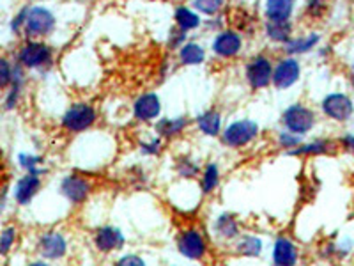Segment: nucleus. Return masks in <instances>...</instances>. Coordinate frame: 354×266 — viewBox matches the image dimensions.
Wrapping results in <instances>:
<instances>
[{"instance_id": "f257e3e1", "label": "nucleus", "mask_w": 354, "mask_h": 266, "mask_svg": "<svg viewBox=\"0 0 354 266\" xmlns=\"http://www.w3.org/2000/svg\"><path fill=\"white\" fill-rule=\"evenodd\" d=\"M55 53L41 39H27L17 53V62L24 69H46L53 64Z\"/></svg>"}, {"instance_id": "f03ea898", "label": "nucleus", "mask_w": 354, "mask_h": 266, "mask_svg": "<svg viewBox=\"0 0 354 266\" xmlns=\"http://www.w3.org/2000/svg\"><path fill=\"white\" fill-rule=\"evenodd\" d=\"M97 121L96 107L88 101H77L66 109L61 117V126L68 133H84L93 128Z\"/></svg>"}, {"instance_id": "7ed1b4c3", "label": "nucleus", "mask_w": 354, "mask_h": 266, "mask_svg": "<svg viewBox=\"0 0 354 266\" xmlns=\"http://www.w3.org/2000/svg\"><path fill=\"white\" fill-rule=\"evenodd\" d=\"M261 133V126L254 119H238L227 125L221 132V144L230 150H243L250 145Z\"/></svg>"}, {"instance_id": "20e7f679", "label": "nucleus", "mask_w": 354, "mask_h": 266, "mask_svg": "<svg viewBox=\"0 0 354 266\" xmlns=\"http://www.w3.org/2000/svg\"><path fill=\"white\" fill-rule=\"evenodd\" d=\"M57 27V18L48 8L44 6H30L27 9V18L21 33L27 36V39H43L50 36Z\"/></svg>"}, {"instance_id": "39448f33", "label": "nucleus", "mask_w": 354, "mask_h": 266, "mask_svg": "<svg viewBox=\"0 0 354 266\" xmlns=\"http://www.w3.org/2000/svg\"><path fill=\"white\" fill-rule=\"evenodd\" d=\"M274 62L270 55L257 53L245 64V80L252 91H264L273 85Z\"/></svg>"}, {"instance_id": "423d86ee", "label": "nucleus", "mask_w": 354, "mask_h": 266, "mask_svg": "<svg viewBox=\"0 0 354 266\" xmlns=\"http://www.w3.org/2000/svg\"><path fill=\"white\" fill-rule=\"evenodd\" d=\"M280 121H282L283 130H289L296 135L305 137L306 133L312 132L317 125V116L305 103H292V105L283 110Z\"/></svg>"}, {"instance_id": "0eeeda50", "label": "nucleus", "mask_w": 354, "mask_h": 266, "mask_svg": "<svg viewBox=\"0 0 354 266\" xmlns=\"http://www.w3.org/2000/svg\"><path fill=\"white\" fill-rule=\"evenodd\" d=\"M177 250L183 258L189 259V261H202L209 252V245L205 240L204 233L197 227H188L183 229L177 236Z\"/></svg>"}, {"instance_id": "6e6552de", "label": "nucleus", "mask_w": 354, "mask_h": 266, "mask_svg": "<svg viewBox=\"0 0 354 266\" xmlns=\"http://www.w3.org/2000/svg\"><path fill=\"white\" fill-rule=\"evenodd\" d=\"M321 112L330 121L347 123L354 116V101L346 93H330L322 98Z\"/></svg>"}, {"instance_id": "1a4fd4ad", "label": "nucleus", "mask_w": 354, "mask_h": 266, "mask_svg": "<svg viewBox=\"0 0 354 266\" xmlns=\"http://www.w3.org/2000/svg\"><path fill=\"white\" fill-rule=\"evenodd\" d=\"M243 36L234 28H221L220 33L214 34L211 41V52L223 61L236 59L243 52Z\"/></svg>"}, {"instance_id": "9d476101", "label": "nucleus", "mask_w": 354, "mask_h": 266, "mask_svg": "<svg viewBox=\"0 0 354 266\" xmlns=\"http://www.w3.org/2000/svg\"><path fill=\"white\" fill-rule=\"evenodd\" d=\"M301 78V64L296 57L286 55L274 62L273 68V87L278 91H286L296 85Z\"/></svg>"}, {"instance_id": "9b49d317", "label": "nucleus", "mask_w": 354, "mask_h": 266, "mask_svg": "<svg viewBox=\"0 0 354 266\" xmlns=\"http://www.w3.org/2000/svg\"><path fill=\"white\" fill-rule=\"evenodd\" d=\"M59 192L73 206H80L87 201L91 192H93V183L88 181V177L80 176V174H68V176L62 177Z\"/></svg>"}, {"instance_id": "f8f14e48", "label": "nucleus", "mask_w": 354, "mask_h": 266, "mask_svg": "<svg viewBox=\"0 0 354 266\" xmlns=\"http://www.w3.org/2000/svg\"><path fill=\"white\" fill-rule=\"evenodd\" d=\"M37 254L46 261H57L68 254V240L61 231H46L37 240Z\"/></svg>"}, {"instance_id": "ddd939ff", "label": "nucleus", "mask_w": 354, "mask_h": 266, "mask_svg": "<svg viewBox=\"0 0 354 266\" xmlns=\"http://www.w3.org/2000/svg\"><path fill=\"white\" fill-rule=\"evenodd\" d=\"M94 247L97 252L110 254L115 250H121L126 245V236L119 227L115 226H101L94 231Z\"/></svg>"}, {"instance_id": "4468645a", "label": "nucleus", "mask_w": 354, "mask_h": 266, "mask_svg": "<svg viewBox=\"0 0 354 266\" xmlns=\"http://www.w3.org/2000/svg\"><path fill=\"white\" fill-rule=\"evenodd\" d=\"M161 114V100L156 93H144L133 101V117L140 123L158 121Z\"/></svg>"}, {"instance_id": "2eb2a0df", "label": "nucleus", "mask_w": 354, "mask_h": 266, "mask_svg": "<svg viewBox=\"0 0 354 266\" xmlns=\"http://www.w3.org/2000/svg\"><path fill=\"white\" fill-rule=\"evenodd\" d=\"M271 259H273V266H298L299 263L298 245L292 242V238L286 236V234L278 236L273 243Z\"/></svg>"}, {"instance_id": "dca6fc26", "label": "nucleus", "mask_w": 354, "mask_h": 266, "mask_svg": "<svg viewBox=\"0 0 354 266\" xmlns=\"http://www.w3.org/2000/svg\"><path fill=\"white\" fill-rule=\"evenodd\" d=\"M338 148V142L330 141V139H315L310 142H301L298 148H294L292 151H287V157H298V158H308V157H321V154L335 153Z\"/></svg>"}, {"instance_id": "f3484780", "label": "nucleus", "mask_w": 354, "mask_h": 266, "mask_svg": "<svg viewBox=\"0 0 354 266\" xmlns=\"http://www.w3.org/2000/svg\"><path fill=\"white\" fill-rule=\"evenodd\" d=\"M189 119L186 116H177V117H160L156 123H154V132H156L158 137H161L163 141H170V139H176L179 135L188 130Z\"/></svg>"}, {"instance_id": "a211bd4d", "label": "nucleus", "mask_w": 354, "mask_h": 266, "mask_svg": "<svg viewBox=\"0 0 354 266\" xmlns=\"http://www.w3.org/2000/svg\"><path fill=\"white\" fill-rule=\"evenodd\" d=\"M195 125H197V130L202 135L216 139L223 132V117H221V112L218 109H207L195 117Z\"/></svg>"}, {"instance_id": "6ab92c4d", "label": "nucleus", "mask_w": 354, "mask_h": 266, "mask_svg": "<svg viewBox=\"0 0 354 266\" xmlns=\"http://www.w3.org/2000/svg\"><path fill=\"white\" fill-rule=\"evenodd\" d=\"M41 185V176H36V174H25L24 177H20L15 186V201L20 206H27L32 202V199L39 194Z\"/></svg>"}, {"instance_id": "aec40b11", "label": "nucleus", "mask_w": 354, "mask_h": 266, "mask_svg": "<svg viewBox=\"0 0 354 266\" xmlns=\"http://www.w3.org/2000/svg\"><path fill=\"white\" fill-rule=\"evenodd\" d=\"M321 43V34L319 33H306L303 36H292V39L287 41L282 48L287 55L298 57L306 55V53L314 52Z\"/></svg>"}, {"instance_id": "412c9836", "label": "nucleus", "mask_w": 354, "mask_h": 266, "mask_svg": "<svg viewBox=\"0 0 354 266\" xmlns=\"http://www.w3.org/2000/svg\"><path fill=\"white\" fill-rule=\"evenodd\" d=\"M213 233L216 234L220 240L232 242V240H238L239 236H241V226H239V220L236 218V215L225 211V213L218 215V217L214 218Z\"/></svg>"}, {"instance_id": "4be33fe9", "label": "nucleus", "mask_w": 354, "mask_h": 266, "mask_svg": "<svg viewBox=\"0 0 354 266\" xmlns=\"http://www.w3.org/2000/svg\"><path fill=\"white\" fill-rule=\"evenodd\" d=\"M296 11V0H266V21H290Z\"/></svg>"}, {"instance_id": "5701e85b", "label": "nucleus", "mask_w": 354, "mask_h": 266, "mask_svg": "<svg viewBox=\"0 0 354 266\" xmlns=\"http://www.w3.org/2000/svg\"><path fill=\"white\" fill-rule=\"evenodd\" d=\"M174 24L179 30L183 33H192V30H197L202 25L201 15L195 11L194 8H188V6H177L176 11H174Z\"/></svg>"}, {"instance_id": "b1692460", "label": "nucleus", "mask_w": 354, "mask_h": 266, "mask_svg": "<svg viewBox=\"0 0 354 266\" xmlns=\"http://www.w3.org/2000/svg\"><path fill=\"white\" fill-rule=\"evenodd\" d=\"M264 34L271 43L282 44L283 46L287 41L292 39L294 25L292 21H266Z\"/></svg>"}, {"instance_id": "393cba45", "label": "nucleus", "mask_w": 354, "mask_h": 266, "mask_svg": "<svg viewBox=\"0 0 354 266\" xmlns=\"http://www.w3.org/2000/svg\"><path fill=\"white\" fill-rule=\"evenodd\" d=\"M177 59L183 66H201L205 62V48L201 43L186 41L181 48L177 50Z\"/></svg>"}, {"instance_id": "a878e982", "label": "nucleus", "mask_w": 354, "mask_h": 266, "mask_svg": "<svg viewBox=\"0 0 354 266\" xmlns=\"http://www.w3.org/2000/svg\"><path fill=\"white\" fill-rule=\"evenodd\" d=\"M264 250V243L254 234H241L234 245V252L241 258H259Z\"/></svg>"}, {"instance_id": "bb28decb", "label": "nucleus", "mask_w": 354, "mask_h": 266, "mask_svg": "<svg viewBox=\"0 0 354 266\" xmlns=\"http://www.w3.org/2000/svg\"><path fill=\"white\" fill-rule=\"evenodd\" d=\"M221 181V170L216 161H209L205 163V167L201 172V192L202 195H211L213 192H216V188L220 186Z\"/></svg>"}, {"instance_id": "cd10ccee", "label": "nucleus", "mask_w": 354, "mask_h": 266, "mask_svg": "<svg viewBox=\"0 0 354 266\" xmlns=\"http://www.w3.org/2000/svg\"><path fill=\"white\" fill-rule=\"evenodd\" d=\"M174 169L176 174L181 179H195V177L201 176L202 167L198 166V161L194 160L188 154H181V157L176 158V163H174Z\"/></svg>"}, {"instance_id": "c85d7f7f", "label": "nucleus", "mask_w": 354, "mask_h": 266, "mask_svg": "<svg viewBox=\"0 0 354 266\" xmlns=\"http://www.w3.org/2000/svg\"><path fill=\"white\" fill-rule=\"evenodd\" d=\"M225 6V0H192V8L204 17H216Z\"/></svg>"}, {"instance_id": "c756f323", "label": "nucleus", "mask_w": 354, "mask_h": 266, "mask_svg": "<svg viewBox=\"0 0 354 266\" xmlns=\"http://www.w3.org/2000/svg\"><path fill=\"white\" fill-rule=\"evenodd\" d=\"M18 161H20V166L24 167L25 172L27 174H36V176H43L46 172L44 167H41L43 163V158L36 157V154H27V153H21L18 157Z\"/></svg>"}, {"instance_id": "7c9ffc66", "label": "nucleus", "mask_w": 354, "mask_h": 266, "mask_svg": "<svg viewBox=\"0 0 354 266\" xmlns=\"http://www.w3.org/2000/svg\"><path fill=\"white\" fill-rule=\"evenodd\" d=\"M328 0H305V15L310 20H321L328 12Z\"/></svg>"}, {"instance_id": "2f4dec72", "label": "nucleus", "mask_w": 354, "mask_h": 266, "mask_svg": "<svg viewBox=\"0 0 354 266\" xmlns=\"http://www.w3.org/2000/svg\"><path fill=\"white\" fill-rule=\"evenodd\" d=\"M18 229L15 226H8L0 231V256H8L17 243Z\"/></svg>"}, {"instance_id": "473e14b6", "label": "nucleus", "mask_w": 354, "mask_h": 266, "mask_svg": "<svg viewBox=\"0 0 354 266\" xmlns=\"http://www.w3.org/2000/svg\"><path fill=\"white\" fill-rule=\"evenodd\" d=\"M301 142H303L301 135H296V133L289 132V130H280V132H278L277 144H278V148L286 150V153L287 151H292L294 148H298Z\"/></svg>"}, {"instance_id": "72a5a7b5", "label": "nucleus", "mask_w": 354, "mask_h": 266, "mask_svg": "<svg viewBox=\"0 0 354 266\" xmlns=\"http://www.w3.org/2000/svg\"><path fill=\"white\" fill-rule=\"evenodd\" d=\"M12 73H15V64H11L8 57L0 55V91L9 89L12 82Z\"/></svg>"}, {"instance_id": "f704fd0d", "label": "nucleus", "mask_w": 354, "mask_h": 266, "mask_svg": "<svg viewBox=\"0 0 354 266\" xmlns=\"http://www.w3.org/2000/svg\"><path fill=\"white\" fill-rule=\"evenodd\" d=\"M163 150V139L161 137H153L147 142H140V151L145 157H158Z\"/></svg>"}, {"instance_id": "c9c22d12", "label": "nucleus", "mask_w": 354, "mask_h": 266, "mask_svg": "<svg viewBox=\"0 0 354 266\" xmlns=\"http://www.w3.org/2000/svg\"><path fill=\"white\" fill-rule=\"evenodd\" d=\"M188 41V34L183 33V30H179V28H172V33H170L169 36V46L172 50H179L183 46V44Z\"/></svg>"}, {"instance_id": "e433bc0d", "label": "nucleus", "mask_w": 354, "mask_h": 266, "mask_svg": "<svg viewBox=\"0 0 354 266\" xmlns=\"http://www.w3.org/2000/svg\"><path fill=\"white\" fill-rule=\"evenodd\" d=\"M113 266H147V263L138 254H124L117 259Z\"/></svg>"}, {"instance_id": "4c0bfd02", "label": "nucleus", "mask_w": 354, "mask_h": 266, "mask_svg": "<svg viewBox=\"0 0 354 266\" xmlns=\"http://www.w3.org/2000/svg\"><path fill=\"white\" fill-rule=\"evenodd\" d=\"M27 9L28 6H25L20 12H18L17 17L11 20V30L15 34H20L24 30V25H25V18H27Z\"/></svg>"}, {"instance_id": "58836bf2", "label": "nucleus", "mask_w": 354, "mask_h": 266, "mask_svg": "<svg viewBox=\"0 0 354 266\" xmlns=\"http://www.w3.org/2000/svg\"><path fill=\"white\" fill-rule=\"evenodd\" d=\"M338 148L354 153V133H344L342 137L338 139Z\"/></svg>"}, {"instance_id": "ea45409f", "label": "nucleus", "mask_w": 354, "mask_h": 266, "mask_svg": "<svg viewBox=\"0 0 354 266\" xmlns=\"http://www.w3.org/2000/svg\"><path fill=\"white\" fill-rule=\"evenodd\" d=\"M4 204H6V188L0 192V210L4 208Z\"/></svg>"}, {"instance_id": "a19ab883", "label": "nucleus", "mask_w": 354, "mask_h": 266, "mask_svg": "<svg viewBox=\"0 0 354 266\" xmlns=\"http://www.w3.org/2000/svg\"><path fill=\"white\" fill-rule=\"evenodd\" d=\"M349 80H351V85L354 87V61H353V64H351V68H349Z\"/></svg>"}, {"instance_id": "79ce46f5", "label": "nucleus", "mask_w": 354, "mask_h": 266, "mask_svg": "<svg viewBox=\"0 0 354 266\" xmlns=\"http://www.w3.org/2000/svg\"><path fill=\"white\" fill-rule=\"evenodd\" d=\"M28 266H50V265L46 261H34V263H30Z\"/></svg>"}, {"instance_id": "37998d69", "label": "nucleus", "mask_w": 354, "mask_h": 266, "mask_svg": "<svg viewBox=\"0 0 354 266\" xmlns=\"http://www.w3.org/2000/svg\"><path fill=\"white\" fill-rule=\"evenodd\" d=\"M4 167H6V161H4V157H2V153H0V174L4 172Z\"/></svg>"}, {"instance_id": "c03bdc74", "label": "nucleus", "mask_w": 354, "mask_h": 266, "mask_svg": "<svg viewBox=\"0 0 354 266\" xmlns=\"http://www.w3.org/2000/svg\"><path fill=\"white\" fill-rule=\"evenodd\" d=\"M216 266H227V265H216Z\"/></svg>"}, {"instance_id": "a18cd8bd", "label": "nucleus", "mask_w": 354, "mask_h": 266, "mask_svg": "<svg viewBox=\"0 0 354 266\" xmlns=\"http://www.w3.org/2000/svg\"><path fill=\"white\" fill-rule=\"evenodd\" d=\"M172 266H174V265H172Z\"/></svg>"}]
</instances>
